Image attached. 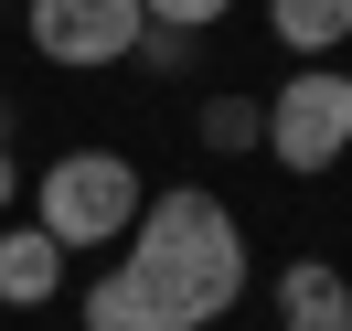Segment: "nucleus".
Segmentation results:
<instances>
[{"label": "nucleus", "mask_w": 352, "mask_h": 331, "mask_svg": "<svg viewBox=\"0 0 352 331\" xmlns=\"http://www.w3.org/2000/svg\"><path fill=\"white\" fill-rule=\"evenodd\" d=\"M118 246L129 257L86 288V331H214L245 288V224L203 182L150 193Z\"/></svg>", "instance_id": "f257e3e1"}, {"label": "nucleus", "mask_w": 352, "mask_h": 331, "mask_svg": "<svg viewBox=\"0 0 352 331\" xmlns=\"http://www.w3.org/2000/svg\"><path fill=\"white\" fill-rule=\"evenodd\" d=\"M139 11H150V22H171V32H203V22H224L235 0H139Z\"/></svg>", "instance_id": "1a4fd4ad"}, {"label": "nucleus", "mask_w": 352, "mask_h": 331, "mask_svg": "<svg viewBox=\"0 0 352 331\" xmlns=\"http://www.w3.org/2000/svg\"><path fill=\"white\" fill-rule=\"evenodd\" d=\"M150 11L139 0H32V54L43 65H129Z\"/></svg>", "instance_id": "20e7f679"}, {"label": "nucleus", "mask_w": 352, "mask_h": 331, "mask_svg": "<svg viewBox=\"0 0 352 331\" xmlns=\"http://www.w3.org/2000/svg\"><path fill=\"white\" fill-rule=\"evenodd\" d=\"M54 288H65V246L43 224H11L0 235V310H43Z\"/></svg>", "instance_id": "423d86ee"}, {"label": "nucleus", "mask_w": 352, "mask_h": 331, "mask_svg": "<svg viewBox=\"0 0 352 331\" xmlns=\"http://www.w3.org/2000/svg\"><path fill=\"white\" fill-rule=\"evenodd\" d=\"M11 182H22V171H11V139H0V203H11Z\"/></svg>", "instance_id": "9d476101"}, {"label": "nucleus", "mask_w": 352, "mask_h": 331, "mask_svg": "<svg viewBox=\"0 0 352 331\" xmlns=\"http://www.w3.org/2000/svg\"><path fill=\"white\" fill-rule=\"evenodd\" d=\"M0 139H11V107H0Z\"/></svg>", "instance_id": "9b49d317"}, {"label": "nucleus", "mask_w": 352, "mask_h": 331, "mask_svg": "<svg viewBox=\"0 0 352 331\" xmlns=\"http://www.w3.org/2000/svg\"><path fill=\"white\" fill-rule=\"evenodd\" d=\"M267 32H278L299 65H331L352 43V0H267Z\"/></svg>", "instance_id": "0eeeda50"}, {"label": "nucleus", "mask_w": 352, "mask_h": 331, "mask_svg": "<svg viewBox=\"0 0 352 331\" xmlns=\"http://www.w3.org/2000/svg\"><path fill=\"white\" fill-rule=\"evenodd\" d=\"M278 171H331L352 150V75L342 65H299L278 96H267V139H256Z\"/></svg>", "instance_id": "7ed1b4c3"}, {"label": "nucleus", "mask_w": 352, "mask_h": 331, "mask_svg": "<svg viewBox=\"0 0 352 331\" xmlns=\"http://www.w3.org/2000/svg\"><path fill=\"white\" fill-rule=\"evenodd\" d=\"M278 331H352V278L331 257L278 267Z\"/></svg>", "instance_id": "39448f33"}, {"label": "nucleus", "mask_w": 352, "mask_h": 331, "mask_svg": "<svg viewBox=\"0 0 352 331\" xmlns=\"http://www.w3.org/2000/svg\"><path fill=\"white\" fill-rule=\"evenodd\" d=\"M139 203H150V193H139V171L118 150H65L43 171V235L54 246H118L139 224Z\"/></svg>", "instance_id": "f03ea898"}, {"label": "nucleus", "mask_w": 352, "mask_h": 331, "mask_svg": "<svg viewBox=\"0 0 352 331\" xmlns=\"http://www.w3.org/2000/svg\"><path fill=\"white\" fill-rule=\"evenodd\" d=\"M256 139H267V107H245V96L203 107V150H256Z\"/></svg>", "instance_id": "6e6552de"}]
</instances>
